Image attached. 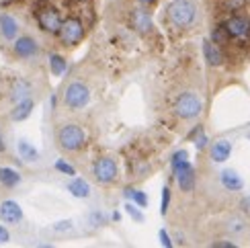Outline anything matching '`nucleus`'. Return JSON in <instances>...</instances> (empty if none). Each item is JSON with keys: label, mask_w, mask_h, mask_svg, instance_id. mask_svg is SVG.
Returning a JSON list of instances; mask_svg holds the SVG:
<instances>
[{"label": "nucleus", "mask_w": 250, "mask_h": 248, "mask_svg": "<svg viewBox=\"0 0 250 248\" xmlns=\"http://www.w3.org/2000/svg\"><path fill=\"white\" fill-rule=\"evenodd\" d=\"M17 150H19V154H21V158L27 160V162H33V160L39 158V152H37L33 146H31L29 142H25V140H21V142L17 144Z\"/></svg>", "instance_id": "nucleus-22"}, {"label": "nucleus", "mask_w": 250, "mask_h": 248, "mask_svg": "<svg viewBox=\"0 0 250 248\" xmlns=\"http://www.w3.org/2000/svg\"><path fill=\"white\" fill-rule=\"evenodd\" d=\"M56 168H58L60 172L68 174V177H74V174H76L74 166H70V164H68V162H64V160H58V162H56Z\"/></svg>", "instance_id": "nucleus-25"}, {"label": "nucleus", "mask_w": 250, "mask_h": 248, "mask_svg": "<svg viewBox=\"0 0 250 248\" xmlns=\"http://www.w3.org/2000/svg\"><path fill=\"white\" fill-rule=\"evenodd\" d=\"M168 203H170V189H168V187H164V189H162V205H160L162 215L168 211Z\"/></svg>", "instance_id": "nucleus-26"}, {"label": "nucleus", "mask_w": 250, "mask_h": 248, "mask_svg": "<svg viewBox=\"0 0 250 248\" xmlns=\"http://www.w3.org/2000/svg\"><path fill=\"white\" fill-rule=\"evenodd\" d=\"M8 240H10V234H8V230L0 226V244H4V242H8Z\"/></svg>", "instance_id": "nucleus-33"}, {"label": "nucleus", "mask_w": 250, "mask_h": 248, "mask_svg": "<svg viewBox=\"0 0 250 248\" xmlns=\"http://www.w3.org/2000/svg\"><path fill=\"white\" fill-rule=\"evenodd\" d=\"M172 172H174L176 181H179V187L185 193H189V191L195 189V168L191 166L189 154H187L185 150L176 152L172 156Z\"/></svg>", "instance_id": "nucleus-1"}, {"label": "nucleus", "mask_w": 250, "mask_h": 248, "mask_svg": "<svg viewBox=\"0 0 250 248\" xmlns=\"http://www.w3.org/2000/svg\"><path fill=\"white\" fill-rule=\"evenodd\" d=\"M13 2H17V0H0V6H10Z\"/></svg>", "instance_id": "nucleus-37"}, {"label": "nucleus", "mask_w": 250, "mask_h": 248, "mask_svg": "<svg viewBox=\"0 0 250 248\" xmlns=\"http://www.w3.org/2000/svg\"><path fill=\"white\" fill-rule=\"evenodd\" d=\"M195 142H197V150H203L207 146V136H203V133L199 131V138H197Z\"/></svg>", "instance_id": "nucleus-31"}, {"label": "nucleus", "mask_w": 250, "mask_h": 248, "mask_svg": "<svg viewBox=\"0 0 250 248\" xmlns=\"http://www.w3.org/2000/svg\"><path fill=\"white\" fill-rule=\"evenodd\" d=\"M103 220H105V218H103V213H92V215H90V222L95 224V226H97V224H101Z\"/></svg>", "instance_id": "nucleus-35"}, {"label": "nucleus", "mask_w": 250, "mask_h": 248, "mask_svg": "<svg viewBox=\"0 0 250 248\" xmlns=\"http://www.w3.org/2000/svg\"><path fill=\"white\" fill-rule=\"evenodd\" d=\"M35 17H37V23L39 27L47 31V33H58L60 27H62V17L60 13L54 8V6H49L43 2V6H39L35 10Z\"/></svg>", "instance_id": "nucleus-6"}, {"label": "nucleus", "mask_w": 250, "mask_h": 248, "mask_svg": "<svg viewBox=\"0 0 250 248\" xmlns=\"http://www.w3.org/2000/svg\"><path fill=\"white\" fill-rule=\"evenodd\" d=\"M129 21H131V27L138 31V33H150L152 31V17H150V13L146 8L131 10Z\"/></svg>", "instance_id": "nucleus-11"}, {"label": "nucleus", "mask_w": 250, "mask_h": 248, "mask_svg": "<svg viewBox=\"0 0 250 248\" xmlns=\"http://www.w3.org/2000/svg\"><path fill=\"white\" fill-rule=\"evenodd\" d=\"M72 228V222L68 220V222H58L56 226H54V230L56 232H66V230H70Z\"/></svg>", "instance_id": "nucleus-30"}, {"label": "nucleus", "mask_w": 250, "mask_h": 248, "mask_svg": "<svg viewBox=\"0 0 250 248\" xmlns=\"http://www.w3.org/2000/svg\"><path fill=\"white\" fill-rule=\"evenodd\" d=\"M37 51H39V47H37V43L31 37H19V39H15V54L19 56V58H33V56H37Z\"/></svg>", "instance_id": "nucleus-12"}, {"label": "nucleus", "mask_w": 250, "mask_h": 248, "mask_svg": "<svg viewBox=\"0 0 250 248\" xmlns=\"http://www.w3.org/2000/svg\"><path fill=\"white\" fill-rule=\"evenodd\" d=\"M125 209H127V213L131 215V218L135 220V222H142L144 220V215L138 211V207H135V205H131V203H127V205H125Z\"/></svg>", "instance_id": "nucleus-29"}, {"label": "nucleus", "mask_w": 250, "mask_h": 248, "mask_svg": "<svg viewBox=\"0 0 250 248\" xmlns=\"http://www.w3.org/2000/svg\"><path fill=\"white\" fill-rule=\"evenodd\" d=\"M244 4H246V0H226V10L236 13V10H240Z\"/></svg>", "instance_id": "nucleus-27"}, {"label": "nucleus", "mask_w": 250, "mask_h": 248, "mask_svg": "<svg viewBox=\"0 0 250 248\" xmlns=\"http://www.w3.org/2000/svg\"><path fill=\"white\" fill-rule=\"evenodd\" d=\"M248 230V224L244 218H240V215H230V218L226 220V232L232 234V236H242L246 234Z\"/></svg>", "instance_id": "nucleus-16"}, {"label": "nucleus", "mask_w": 250, "mask_h": 248, "mask_svg": "<svg viewBox=\"0 0 250 248\" xmlns=\"http://www.w3.org/2000/svg\"><path fill=\"white\" fill-rule=\"evenodd\" d=\"M131 199H133L135 203H138L140 207H146V205H148V197H146V195H144L142 191H133V193H131Z\"/></svg>", "instance_id": "nucleus-28"}, {"label": "nucleus", "mask_w": 250, "mask_h": 248, "mask_svg": "<svg viewBox=\"0 0 250 248\" xmlns=\"http://www.w3.org/2000/svg\"><path fill=\"white\" fill-rule=\"evenodd\" d=\"M248 138H250V136H248Z\"/></svg>", "instance_id": "nucleus-40"}, {"label": "nucleus", "mask_w": 250, "mask_h": 248, "mask_svg": "<svg viewBox=\"0 0 250 248\" xmlns=\"http://www.w3.org/2000/svg\"><path fill=\"white\" fill-rule=\"evenodd\" d=\"M240 209H242L244 213H248V215H250V195L240 201Z\"/></svg>", "instance_id": "nucleus-32"}, {"label": "nucleus", "mask_w": 250, "mask_h": 248, "mask_svg": "<svg viewBox=\"0 0 250 248\" xmlns=\"http://www.w3.org/2000/svg\"><path fill=\"white\" fill-rule=\"evenodd\" d=\"M31 92H33V86H31V82L25 80V78H19L15 84H13V88H10V99H13L15 103L25 101V99L31 97Z\"/></svg>", "instance_id": "nucleus-13"}, {"label": "nucleus", "mask_w": 250, "mask_h": 248, "mask_svg": "<svg viewBox=\"0 0 250 248\" xmlns=\"http://www.w3.org/2000/svg\"><path fill=\"white\" fill-rule=\"evenodd\" d=\"M203 56H205L209 66H222V62H224L222 51L217 49V45L213 43V41H205L203 43Z\"/></svg>", "instance_id": "nucleus-15"}, {"label": "nucleus", "mask_w": 250, "mask_h": 248, "mask_svg": "<svg viewBox=\"0 0 250 248\" xmlns=\"http://www.w3.org/2000/svg\"><path fill=\"white\" fill-rule=\"evenodd\" d=\"M160 242H162L166 248H170V246H172V242H170V238H168V234H166L164 230H160Z\"/></svg>", "instance_id": "nucleus-34"}, {"label": "nucleus", "mask_w": 250, "mask_h": 248, "mask_svg": "<svg viewBox=\"0 0 250 248\" xmlns=\"http://www.w3.org/2000/svg\"><path fill=\"white\" fill-rule=\"evenodd\" d=\"M58 33L66 45H76L82 39V35H84V25H82L80 19L70 17L66 21H62V27H60Z\"/></svg>", "instance_id": "nucleus-7"}, {"label": "nucleus", "mask_w": 250, "mask_h": 248, "mask_svg": "<svg viewBox=\"0 0 250 248\" xmlns=\"http://www.w3.org/2000/svg\"><path fill=\"white\" fill-rule=\"evenodd\" d=\"M211 41L213 43H228V33L224 31V27H217L211 35Z\"/></svg>", "instance_id": "nucleus-24"}, {"label": "nucleus", "mask_w": 250, "mask_h": 248, "mask_svg": "<svg viewBox=\"0 0 250 248\" xmlns=\"http://www.w3.org/2000/svg\"><path fill=\"white\" fill-rule=\"evenodd\" d=\"M201 111H203V103L197 95H193V92H183V95L176 99L174 113L181 119H193L197 115H201Z\"/></svg>", "instance_id": "nucleus-4"}, {"label": "nucleus", "mask_w": 250, "mask_h": 248, "mask_svg": "<svg viewBox=\"0 0 250 248\" xmlns=\"http://www.w3.org/2000/svg\"><path fill=\"white\" fill-rule=\"evenodd\" d=\"M49 68H51V72H54L56 76H62V74L66 72L68 64H66V60L62 58V56L54 54V56H49Z\"/></svg>", "instance_id": "nucleus-23"}, {"label": "nucleus", "mask_w": 250, "mask_h": 248, "mask_svg": "<svg viewBox=\"0 0 250 248\" xmlns=\"http://www.w3.org/2000/svg\"><path fill=\"white\" fill-rule=\"evenodd\" d=\"M0 183H2L4 187H17V185L21 183V177H19L17 170L8 168V166H2L0 168Z\"/></svg>", "instance_id": "nucleus-21"}, {"label": "nucleus", "mask_w": 250, "mask_h": 248, "mask_svg": "<svg viewBox=\"0 0 250 248\" xmlns=\"http://www.w3.org/2000/svg\"><path fill=\"white\" fill-rule=\"evenodd\" d=\"M224 31L228 33V37L234 39H250V21L246 17H230L222 25Z\"/></svg>", "instance_id": "nucleus-9"}, {"label": "nucleus", "mask_w": 250, "mask_h": 248, "mask_svg": "<svg viewBox=\"0 0 250 248\" xmlns=\"http://www.w3.org/2000/svg\"><path fill=\"white\" fill-rule=\"evenodd\" d=\"M92 174H95V179L103 185H109L117 179V164L113 158H99L95 162V166H92Z\"/></svg>", "instance_id": "nucleus-8"}, {"label": "nucleus", "mask_w": 250, "mask_h": 248, "mask_svg": "<svg viewBox=\"0 0 250 248\" xmlns=\"http://www.w3.org/2000/svg\"><path fill=\"white\" fill-rule=\"evenodd\" d=\"M90 101V90L86 84H82V82H70L66 92H64V103L66 107L76 111V109H82L84 105H88Z\"/></svg>", "instance_id": "nucleus-5"}, {"label": "nucleus", "mask_w": 250, "mask_h": 248, "mask_svg": "<svg viewBox=\"0 0 250 248\" xmlns=\"http://www.w3.org/2000/svg\"><path fill=\"white\" fill-rule=\"evenodd\" d=\"M58 144L66 152H78L86 144V136L82 131V127H78L76 123H66L58 131Z\"/></svg>", "instance_id": "nucleus-2"}, {"label": "nucleus", "mask_w": 250, "mask_h": 248, "mask_svg": "<svg viewBox=\"0 0 250 248\" xmlns=\"http://www.w3.org/2000/svg\"><path fill=\"white\" fill-rule=\"evenodd\" d=\"M0 31H2V35H4L6 39H15L17 33H19L17 21L10 17V15H2V17H0Z\"/></svg>", "instance_id": "nucleus-19"}, {"label": "nucleus", "mask_w": 250, "mask_h": 248, "mask_svg": "<svg viewBox=\"0 0 250 248\" xmlns=\"http://www.w3.org/2000/svg\"><path fill=\"white\" fill-rule=\"evenodd\" d=\"M230 154H232V144L228 142V140H220V142L213 144V148H211V158H213L215 162H226L228 158H230Z\"/></svg>", "instance_id": "nucleus-18"}, {"label": "nucleus", "mask_w": 250, "mask_h": 248, "mask_svg": "<svg viewBox=\"0 0 250 248\" xmlns=\"http://www.w3.org/2000/svg\"><path fill=\"white\" fill-rule=\"evenodd\" d=\"M138 2H142V4H152L154 0H138Z\"/></svg>", "instance_id": "nucleus-39"}, {"label": "nucleus", "mask_w": 250, "mask_h": 248, "mask_svg": "<svg viewBox=\"0 0 250 248\" xmlns=\"http://www.w3.org/2000/svg\"><path fill=\"white\" fill-rule=\"evenodd\" d=\"M220 179H222V185H224L228 191H240L244 187V181L240 179V174H238L236 170H232V168L224 170Z\"/></svg>", "instance_id": "nucleus-14"}, {"label": "nucleus", "mask_w": 250, "mask_h": 248, "mask_svg": "<svg viewBox=\"0 0 250 248\" xmlns=\"http://www.w3.org/2000/svg\"><path fill=\"white\" fill-rule=\"evenodd\" d=\"M215 248H234V242H215Z\"/></svg>", "instance_id": "nucleus-36"}, {"label": "nucleus", "mask_w": 250, "mask_h": 248, "mask_svg": "<svg viewBox=\"0 0 250 248\" xmlns=\"http://www.w3.org/2000/svg\"><path fill=\"white\" fill-rule=\"evenodd\" d=\"M31 111H33V101H31V97H29L25 101L15 103V109H13V113H10V119L13 121H23V119H27L31 115Z\"/></svg>", "instance_id": "nucleus-17"}, {"label": "nucleus", "mask_w": 250, "mask_h": 248, "mask_svg": "<svg viewBox=\"0 0 250 248\" xmlns=\"http://www.w3.org/2000/svg\"><path fill=\"white\" fill-rule=\"evenodd\" d=\"M0 220L4 224H19L23 220V209L17 201H2L0 203Z\"/></svg>", "instance_id": "nucleus-10"}, {"label": "nucleus", "mask_w": 250, "mask_h": 248, "mask_svg": "<svg viewBox=\"0 0 250 248\" xmlns=\"http://www.w3.org/2000/svg\"><path fill=\"white\" fill-rule=\"evenodd\" d=\"M68 191L74 195V197H78V199H86L90 195V185L84 179H74L68 185Z\"/></svg>", "instance_id": "nucleus-20"}, {"label": "nucleus", "mask_w": 250, "mask_h": 248, "mask_svg": "<svg viewBox=\"0 0 250 248\" xmlns=\"http://www.w3.org/2000/svg\"><path fill=\"white\" fill-rule=\"evenodd\" d=\"M166 15H168V21L174 27H189L195 21L197 8L191 0H174L166 8Z\"/></svg>", "instance_id": "nucleus-3"}, {"label": "nucleus", "mask_w": 250, "mask_h": 248, "mask_svg": "<svg viewBox=\"0 0 250 248\" xmlns=\"http://www.w3.org/2000/svg\"><path fill=\"white\" fill-rule=\"evenodd\" d=\"M4 148H6L4 146V140H2V136H0V152H4Z\"/></svg>", "instance_id": "nucleus-38"}]
</instances>
